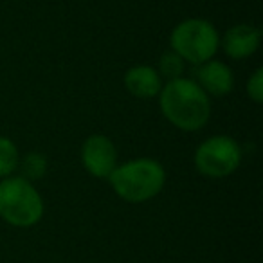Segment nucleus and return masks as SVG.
<instances>
[{"instance_id": "nucleus-1", "label": "nucleus", "mask_w": 263, "mask_h": 263, "mask_svg": "<svg viewBox=\"0 0 263 263\" xmlns=\"http://www.w3.org/2000/svg\"><path fill=\"white\" fill-rule=\"evenodd\" d=\"M157 98L162 116L179 130L198 132L209 123L211 99L191 78L166 81Z\"/></svg>"}, {"instance_id": "nucleus-2", "label": "nucleus", "mask_w": 263, "mask_h": 263, "mask_svg": "<svg viewBox=\"0 0 263 263\" xmlns=\"http://www.w3.org/2000/svg\"><path fill=\"white\" fill-rule=\"evenodd\" d=\"M114 193L128 204H144L166 186V170L159 161L139 157L117 164L108 177Z\"/></svg>"}, {"instance_id": "nucleus-3", "label": "nucleus", "mask_w": 263, "mask_h": 263, "mask_svg": "<svg viewBox=\"0 0 263 263\" xmlns=\"http://www.w3.org/2000/svg\"><path fill=\"white\" fill-rule=\"evenodd\" d=\"M45 213L40 191L20 175L0 180V218L16 229L34 227Z\"/></svg>"}, {"instance_id": "nucleus-4", "label": "nucleus", "mask_w": 263, "mask_h": 263, "mask_svg": "<svg viewBox=\"0 0 263 263\" xmlns=\"http://www.w3.org/2000/svg\"><path fill=\"white\" fill-rule=\"evenodd\" d=\"M220 49V34L209 20L187 18L173 27L170 34V51L179 54L186 63L198 67L215 60Z\"/></svg>"}, {"instance_id": "nucleus-5", "label": "nucleus", "mask_w": 263, "mask_h": 263, "mask_svg": "<svg viewBox=\"0 0 263 263\" xmlns=\"http://www.w3.org/2000/svg\"><path fill=\"white\" fill-rule=\"evenodd\" d=\"M195 168L208 179H226L241 164V148L231 136H211L195 150Z\"/></svg>"}, {"instance_id": "nucleus-6", "label": "nucleus", "mask_w": 263, "mask_h": 263, "mask_svg": "<svg viewBox=\"0 0 263 263\" xmlns=\"http://www.w3.org/2000/svg\"><path fill=\"white\" fill-rule=\"evenodd\" d=\"M81 164L88 175L96 179H108L119 164L114 141L103 134L87 137L81 144Z\"/></svg>"}, {"instance_id": "nucleus-7", "label": "nucleus", "mask_w": 263, "mask_h": 263, "mask_svg": "<svg viewBox=\"0 0 263 263\" xmlns=\"http://www.w3.org/2000/svg\"><path fill=\"white\" fill-rule=\"evenodd\" d=\"M261 45V31L251 24H236L229 27L222 38L220 47L231 60H247L256 54Z\"/></svg>"}, {"instance_id": "nucleus-8", "label": "nucleus", "mask_w": 263, "mask_h": 263, "mask_svg": "<svg viewBox=\"0 0 263 263\" xmlns=\"http://www.w3.org/2000/svg\"><path fill=\"white\" fill-rule=\"evenodd\" d=\"M195 81L198 87L213 98H223L231 94L234 87V74L229 65L218 60H209L197 67L195 72Z\"/></svg>"}, {"instance_id": "nucleus-9", "label": "nucleus", "mask_w": 263, "mask_h": 263, "mask_svg": "<svg viewBox=\"0 0 263 263\" xmlns=\"http://www.w3.org/2000/svg\"><path fill=\"white\" fill-rule=\"evenodd\" d=\"M124 87L137 99H154L161 94L162 78L150 65H134L124 72Z\"/></svg>"}, {"instance_id": "nucleus-10", "label": "nucleus", "mask_w": 263, "mask_h": 263, "mask_svg": "<svg viewBox=\"0 0 263 263\" xmlns=\"http://www.w3.org/2000/svg\"><path fill=\"white\" fill-rule=\"evenodd\" d=\"M20 164V154L16 144L9 137L0 136V179L15 175Z\"/></svg>"}, {"instance_id": "nucleus-11", "label": "nucleus", "mask_w": 263, "mask_h": 263, "mask_svg": "<svg viewBox=\"0 0 263 263\" xmlns=\"http://www.w3.org/2000/svg\"><path fill=\"white\" fill-rule=\"evenodd\" d=\"M47 157L40 152H29L27 155L20 157V164L18 168L22 170V175L26 180L29 182H34V180H40L42 177L47 173Z\"/></svg>"}, {"instance_id": "nucleus-12", "label": "nucleus", "mask_w": 263, "mask_h": 263, "mask_svg": "<svg viewBox=\"0 0 263 263\" xmlns=\"http://www.w3.org/2000/svg\"><path fill=\"white\" fill-rule=\"evenodd\" d=\"M184 70H186V62L180 58L179 54H175L173 51H168L161 56L157 65V72L161 78L172 81L177 80V78H182Z\"/></svg>"}, {"instance_id": "nucleus-13", "label": "nucleus", "mask_w": 263, "mask_h": 263, "mask_svg": "<svg viewBox=\"0 0 263 263\" xmlns=\"http://www.w3.org/2000/svg\"><path fill=\"white\" fill-rule=\"evenodd\" d=\"M247 96L251 101H254L256 105H261L263 103V69H254V72L249 76L247 80Z\"/></svg>"}]
</instances>
